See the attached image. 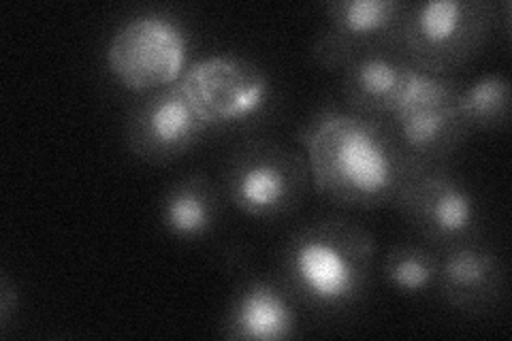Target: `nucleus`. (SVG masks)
<instances>
[{
	"instance_id": "f257e3e1",
	"label": "nucleus",
	"mask_w": 512,
	"mask_h": 341,
	"mask_svg": "<svg viewBox=\"0 0 512 341\" xmlns=\"http://www.w3.org/2000/svg\"><path fill=\"white\" fill-rule=\"evenodd\" d=\"M312 186L327 201L372 211L393 205L416 169L384 120L327 107L297 133Z\"/></svg>"
},
{
	"instance_id": "f03ea898",
	"label": "nucleus",
	"mask_w": 512,
	"mask_h": 341,
	"mask_svg": "<svg viewBox=\"0 0 512 341\" xmlns=\"http://www.w3.org/2000/svg\"><path fill=\"white\" fill-rule=\"evenodd\" d=\"M376 239L363 224L325 216L301 226L280 252L282 286L312 312L338 316L365 297L376 261Z\"/></svg>"
},
{
	"instance_id": "7ed1b4c3",
	"label": "nucleus",
	"mask_w": 512,
	"mask_h": 341,
	"mask_svg": "<svg viewBox=\"0 0 512 341\" xmlns=\"http://www.w3.org/2000/svg\"><path fill=\"white\" fill-rule=\"evenodd\" d=\"M498 22L491 0L408 3L393 52L416 71L451 77L485 50Z\"/></svg>"
},
{
	"instance_id": "20e7f679",
	"label": "nucleus",
	"mask_w": 512,
	"mask_h": 341,
	"mask_svg": "<svg viewBox=\"0 0 512 341\" xmlns=\"http://www.w3.org/2000/svg\"><path fill=\"white\" fill-rule=\"evenodd\" d=\"M312 188L308 156L286 143L256 137L233 152L224 190L242 214L256 220L293 216Z\"/></svg>"
},
{
	"instance_id": "39448f33",
	"label": "nucleus",
	"mask_w": 512,
	"mask_h": 341,
	"mask_svg": "<svg viewBox=\"0 0 512 341\" xmlns=\"http://www.w3.org/2000/svg\"><path fill=\"white\" fill-rule=\"evenodd\" d=\"M459 88L453 77L419 71L408 103L384 120L414 167L448 165L470 139L457 105Z\"/></svg>"
},
{
	"instance_id": "423d86ee",
	"label": "nucleus",
	"mask_w": 512,
	"mask_h": 341,
	"mask_svg": "<svg viewBox=\"0 0 512 341\" xmlns=\"http://www.w3.org/2000/svg\"><path fill=\"white\" fill-rule=\"evenodd\" d=\"M391 207L438 252L480 239L476 194L448 165L416 167Z\"/></svg>"
},
{
	"instance_id": "0eeeda50",
	"label": "nucleus",
	"mask_w": 512,
	"mask_h": 341,
	"mask_svg": "<svg viewBox=\"0 0 512 341\" xmlns=\"http://www.w3.org/2000/svg\"><path fill=\"white\" fill-rule=\"evenodd\" d=\"M188 41L178 22L165 15H137L122 24L107 45V67L120 84L150 94L184 75Z\"/></svg>"
},
{
	"instance_id": "6e6552de",
	"label": "nucleus",
	"mask_w": 512,
	"mask_h": 341,
	"mask_svg": "<svg viewBox=\"0 0 512 341\" xmlns=\"http://www.w3.org/2000/svg\"><path fill=\"white\" fill-rule=\"evenodd\" d=\"M406 7L404 0H331L327 26L312 43L314 62L340 73L365 54L393 52Z\"/></svg>"
},
{
	"instance_id": "1a4fd4ad",
	"label": "nucleus",
	"mask_w": 512,
	"mask_h": 341,
	"mask_svg": "<svg viewBox=\"0 0 512 341\" xmlns=\"http://www.w3.org/2000/svg\"><path fill=\"white\" fill-rule=\"evenodd\" d=\"M210 126L190 103L184 88L171 84L150 92L126 118L128 150L148 165H169L186 156Z\"/></svg>"
},
{
	"instance_id": "9d476101",
	"label": "nucleus",
	"mask_w": 512,
	"mask_h": 341,
	"mask_svg": "<svg viewBox=\"0 0 512 341\" xmlns=\"http://www.w3.org/2000/svg\"><path fill=\"white\" fill-rule=\"evenodd\" d=\"M180 86L210 128L252 116L269 94V81L259 64L231 54L195 62L182 75Z\"/></svg>"
},
{
	"instance_id": "9b49d317",
	"label": "nucleus",
	"mask_w": 512,
	"mask_h": 341,
	"mask_svg": "<svg viewBox=\"0 0 512 341\" xmlns=\"http://www.w3.org/2000/svg\"><path fill=\"white\" fill-rule=\"evenodd\" d=\"M436 290L448 307L461 314L493 312L506 295V269L500 254L480 239L440 252Z\"/></svg>"
},
{
	"instance_id": "f8f14e48",
	"label": "nucleus",
	"mask_w": 512,
	"mask_h": 341,
	"mask_svg": "<svg viewBox=\"0 0 512 341\" xmlns=\"http://www.w3.org/2000/svg\"><path fill=\"white\" fill-rule=\"evenodd\" d=\"M340 73L346 109L365 118L389 120L408 103L419 71L395 52H374L352 60Z\"/></svg>"
},
{
	"instance_id": "ddd939ff",
	"label": "nucleus",
	"mask_w": 512,
	"mask_h": 341,
	"mask_svg": "<svg viewBox=\"0 0 512 341\" xmlns=\"http://www.w3.org/2000/svg\"><path fill=\"white\" fill-rule=\"evenodd\" d=\"M295 331L293 297L269 280H250L239 288L222 322V337L239 341H282Z\"/></svg>"
},
{
	"instance_id": "4468645a",
	"label": "nucleus",
	"mask_w": 512,
	"mask_h": 341,
	"mask_svg": "<svg viewBox=\"0 0 512 341\" xmlns=\"http://www.w3.org/2000/svg\"><path fill=\"white\" fill-rule=\"evenodd\" d=\"M218 218L220 190L205 173L180 177L160 199V222L175 239H203L216 229Z\"/></svg>"
},
{
	"instance_id": "2eb2a0df",
	"label": "nucleus",
	"mask_w": 512,
	"mask_h": 341,
	"mask_svg": "<svg viewBox=\"0 0 512 341\" xmlns=\"http://www.w3.org/2000/svg\"><path fill=\"white\" fill-rule=\"evenodd\" d=\"M440 273V252L427 243H395L384 254L382 278L399 295L416 297L434 290Z\"/></svg>"
},
{
	"instance_id": "dca6fc26",
	"label": "nucleus",
	"mask_w": 512,
	"mask_h": 341,
	"mask_svg": "<svg viewBox=\"0 0 512 341\" xmlns=\"http://www.w3.org/2000/svg\"><path fill=\"white\" fill-rule=\"evenodd\" d=\"M459 111L470 131H498L510 120V79L504 73H485L459 88Z\"/></svg>"
},
{
	"instance_id": "f3484780",
	"label": "nucleus",
	"mask_w": 512,
	"mask_h": 341,
	"mask_svg": "<svg viewBox=\"0 0 512 341\" xmlns=\"http://www.w3.org/2000/svg\"><path fill=\"white\" fill-rule=\"evenodd\" d=\"M18 303H20L18 286L11 282L7 273H3V278H0V331L3 333L9 327L11 314L18 310Z\"/></svg>"
}]
</instances>
